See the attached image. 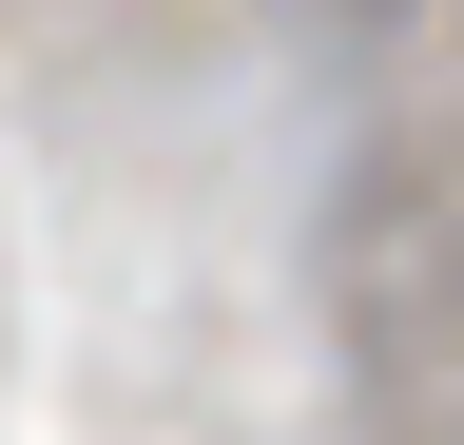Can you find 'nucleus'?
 <instances>
[{"label":"nucleus","mask_w":464,"mask_h":445,"mask_svg":"<svg viewBox=\"0 0 464 445\" xmlns=\"http://www.w3.org/2000/svg\"><path fill=\"white\" fill-rule=\"evenodd\" d=\"M445 445H464V407H445Z\"/></svg>","instance_id":"obj_1"}]
</instances>
